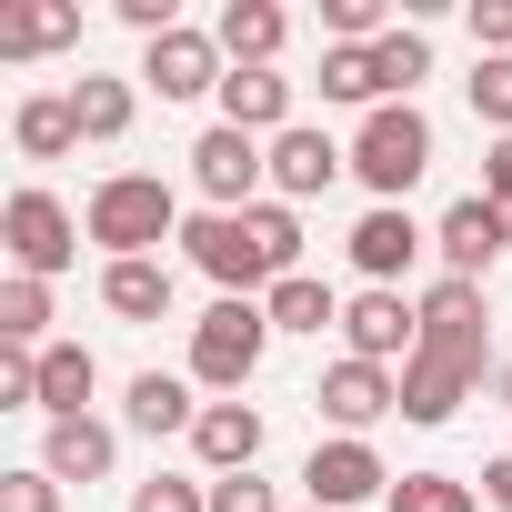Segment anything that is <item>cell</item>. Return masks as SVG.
Instances as JSON below:
<instances>
[{
	"label": "cell",
	"instance_id": "6da1fadb",
	"mask_svg": "<svg viewBox=\"0 0 512 512\" xmlns=\"http://www.w3.org/2000/svg\"><path fill=\"white\" fill-rule=\"evenodd\" d=\"M181 251H191V272L221 282V302H251V292H272V282L302 272V211L292 201L201 211V221H181Z\"/></svg>",
	"mask_w": 512,
	"mask_h": 512
},
{
	"label": "cell",
	"instance_id": "7a4b0ae2",
	"mask_svg": "<svg viewBox=\"0 0 512 512\" xmlns=\"http://www.w3.org/2000/svg\"><path fill=\"white\" fill-rule=\"evenodd\" d=\"M81 231L111 251V262H151L161 241H181V201H171V181H161V171H111V181L91 191Z\"/></svg>",
	"mask_w": 512,
	"mask_h": 512
},
{
	"label": "cell",
	"instance_id": "3957f363",
	"mask_svg": "<svg viewBox=\"0 0 512 512\" xmlns=\"http://www.w3.org/2000/svg\"><path fill=\"white\" fill-rule=\"evenodd\" d=\"M262 352H272V312L262 302H211L191 322V382L221 392V402H241V382L262 372Z\"/></svg>",
	"mask_w": 512,
	"mask_h": 512
},
{
	"label": "cell",
	"instance_id": "277c9868",
	"mask_svg": "<svg viewBox=\"0 0 512 512\" xmlns=\"http://www.w3.org/2000/svg\"><path fill=\"white\" fill-rule=\"evenodd\" d=\"M352 171H362V191H372V201H402V191L432 171V121H422L412 101L362 111V131H352Z\"/></svg>",
	"mask_w": 512,
	"mask_h": 512
},
{
	"label": "cell",
	"instance_id": "5b68a950",
	"mask_svg": "<svg viewBox=\"0 0 512 512\" xmlns=\"http://www.w3.org/2000/svg\"><path fill=\"white\" fill-rule=\"evenodd\" d=\"M0 241H11V262H21L31 282H51V272H71V262H81V221H71L41 181L0 201Z\"/></svg>",
	"mask_w": 512,
	"mask_h": 512
},
{
	"label": "cell",
	"instance_id": "8992f818",
	"mask_svg": "<svg viewBox=\"0 0 512 512\" xmlns=\"http://www.w3.org/2000/svg\"><path fill=\"white\" fill-rule=\"evenodd\" d=\"M191 181H201L211 211H251V201H262V181H272V141H251V131L211 121V131L191 141Z\"/></svg>",
	"mask_w": 512,
	"mask_h": 512
},
{
	"label": "cell",
	"instance_id": "52a82bcc",
	"mask_svg": "<svg viewBox=\"0 0 512 512\" xmlns=\"http://www.w3.org/2000/svg\"><path fill=\"white\" fill-rule=\"evenodd\" d=\"M312 412H322V422H332L342 442H362V432H372L382 412H402V372H382V362H352V352H342V362L322 372Z\"/></svg>",
	"mask_w": 512,
	"mask_h": 512
},
{
	"label": "cell",
	"instance_id": "ba28073f",
	"mask_svg": "<svg viewBox=\"0 0 512 512\" xmlns=\"http://www.w3.org/2000/svg\"><path fill=\"white\" fill-rule=\"evenodd\" d=\"M392 482H402V472H382V452H372V442H342V432L312 442V462H302L312 512H352V502H372V492L392 502Z\"/></svg>",
	"mask_w": 512,
	"mask_h": 512
},
{
	"label": "cell",
	"instance_id": "9c48e42d",
	"mask_svg": "<svg viewBox=\"0 0 512 512\" xmlns=\"http://www.w3.org/2000/svg\"><path fill=\"white\" fill-rule=\"evenodd\" d=\"M342 342H352V362H382V372H392V352H402V362L422 352V302L362 282V292L342 302Z\"/></svg>",
	"mask_w": 512,
	"mask_h": 512
},
{
	"label": "cell",
	"instance_id": "30bf717a",
	"mask_svg": "<svg viewBox=\"0 0 512 512\" xmlns=\"http://www.w3.org/2000/svg\"><path fill=\"white\" fill-rule=\"evenodd\" d=\"M422 241H432V231H422L402 201H372V211L352 221V272H362L372 292H402V272L422 262Z\"/></svg>",
	"mask_w": 512,
	"mask_h": 512
},
{
	"label": "cell",
	"instance_id": "8fae6325",
	"mask_svg": "<svg viewBox=\"0 0 512 512\" xmlns=\"http://www.w3.org/2000/svg\"><path fill=\"white\" fill-rule=\"evenodd\" d=\"M141 81H151L161 101H201V91H221V81H231V61H221V41H211V31H191V21H181V31H161V41L141 51Z\"/></svg>",
	"mask_w": 512,
	"mask_h": 512
},
{
	"label": "cell",
	"instance_id": "7c38bea8",
	"mask_svg": "<svg viewBox=\"0 0 512 512\" xmlns=\"http://www.w3.org/2000/svg\"><path fill=\"white\" fill-rule=\"evenodd\" d=\"M472 382H482V352H432V342H422V352L402 362V422H422V432L452 422V412L472 402Z\"/></svg>",
	"mask_w": 512,
	"mask_h": 512
},
{
	"label": "cell",
	"instance_id": "4fadbf2b",
	"mask_svg": "<svg viewBox=\"0 0 512 512\" xmlns=\"http://www.w3.org/2000/svg\"><path fill=\"white\" fill-rule=\"evenodd\" d=\"M352 171V151L332 141V131H312V121H292L282 141H272V201H312V191H332Z\"/></svg>",
	"mask_w": 512,
	"mask_h": 512
},
{
	"label": "cell",
	"instance_id": "5bb4252c",
	"mask_svg": "<svg viewBox=\"0 0 512 512\" xmlns=\"http://www.w3.org/2000/svg\"><path fill=\"white\" fill-rule=\"evenodd\" d=\"M432 251H442V282H482V272H492V251H502L492 201H482V191H472V201H452V211L432 221Z\"/></svg>",
	"mask_w": 512,
	"mask_h": 512
},
{
	"label": "cell",
	"instance_id": "9a60e30c",
	"mask_svg": "<svg viewBox=\"0 0 512 512\" xmlns=\"http://www.w3.org/2000/svg\"><path fill=\"white\" fill-rule=\"evenodd\" d=\"M422 342H432V352H482V362H492L482 282H432V292H422Z\"/></svg>",
	"mask_w": 512,
	"mask_h": 512
},
{
	"label": "cell",
	"instance_id": "2e32d148",
	"mask_svg": "<svg viewBox=\"0 0 512 512\" xmlns=\"http://www.w3.org/2000/svg\"><path fill=\"white\" fill-rule=\"evenodd\" d=\"M191 452L211 462V482H221V472H251V462H262V412H251V402H201Z\"/></svg>",
	"mask_w": 512,
	"mask_h": 512
},
{
	"label": "cell",
	"instance_id": "e0dca14e",
	"mask_svg": "<svg viewBox=\"0 0 512 512\" xmlns=\"http://www.w3.org/2000/svg\"><path fill=\"white\" fill-rule=\"evenodd\" d=\"M221 121L251 131V141H282V131H292V81H282V71H231V81H221Z\"/></svg>",
	"mask_w": 512,
	"mask_h": 512
},
{
	"label": "cell",
	"instance_id": "ac0fdd59",
	"mask_svg": "<svg viewBox=\"0 0 512 512\" xmlns=\"http://www.w3.org/2000/svg\"><path fill=\"white\" fill-rule=\"evenodd\" d=\"M282 31H292V21L272 11V0H231V11L211 21V41H221L231 71H272V61H282Z\"/></svg>",
	"mask_w": 512,
	"mask_h": 512
},
{
	"label": "cell",
	"instance_id": "d6986e66",
	"mask_svg": "<svg viewBox=\"0 0 512 512\" xmlns=\"http://www.w3.org/2000/svg\"><path fill=\"white\" fill-rule=\"evenodd\" d=\"M111 462H121V432L111 422H51V442H41V472L51 482H111Z\"/></svg>",
	"mask_w": 512,
	"mask_h": 512
},
{
	"label": "cell",
	"instance_id": "ffe728a7",
	"mask_svg": "<svg viewBox=\"0 0 512 512\" xmlns=\"http://www.w3.org/2000/svg\"><path fill=\"white\" fill-rule=\"evenodd\" d=\"M91 392H101V362L81 342H51L41 352V412L51 422H91Z\"/></svg>",
	"mask_w": 512,
	"mask_h": 512
},
{
	"label": "cell",
	"instance_id": "44dd1931",
	"mask_svg": "<svg viewBox=\"0 0 512 512\" xmlns=\"http://www.w3.org/2000/svg\"><path fill=\"white\" fill-rule=\"evenodd\" d=\"M71 41H81V11H71V0L0 11V61H41V51H71Z\"/></svg>",
	"mask_w": 512,
	"mask_h": 512
},
{
	"label": "cell",
	"instance_id": "7402d4cb",
	"mask_svg": "<svg viewBox=\"0 0 512 512\" xmlns=\"http://www.w3.org/2000/svg\"><path fill=\"white\" fill-rule=\"evenodd\" d=\"M11 141H21V161H71V151H81L71 91H41V101H21V111H11Z\"/></svg>",
	"mask_w": 512,
	"mask_h": 512
},
{
	"label": "cell",
	"instance_id": "603a6c76",
	"mask_svg": "<svg viewBox=\"0 0 512 512\" xmlns=\"http://www.w3.org/2000/svg\"><path fill=\"white\" fill-rule=\"evenodd\" d=\"M101 302L121 322H171V262H101Z\"/></svg>",
	"mask_w": 512,
	"mask_h": 512
},
{
	"label": "cell",
	"instance_id": "cb8c5ba5",
	"mask_svg": "<svg viewBox=\"0 0 512 512\" xmlns=\"http://www.w3.org/2000/svg\"><path fill=\"white\" fill-rule=\"evenodd\" d=\"M262 312H272V332H342V292H332V282H312V272L272 282V292H262Z\"/></svg>",
	"mask_w": 512,
	"mask_h": 512
},
{
	"label": "cell",
	"instance_id": "d4e9b609",
	"mask_svg": "<svg viewBox=\"0 0 512 512\" xmlns=\"http://www.w3.org/2000/svg\"><path fill=\"white\" fill-rule=\"evenodd\" d=\"M121 412H131V432H151V442H161V432H191V422H201V402H191V382H181V372H141Z\"/></svg>",
	"mask_w": 512,
	"mask_h": 512
},
{
	"label": "cell",
	"instance_id": "484cf974",
	"mask_svg": "<svg viewBox=\"0 0 512 512\" xmlns=\"http://www.w3.org/2000/svg\"><path fill=\"white\" fill-rule=\"evenodd\" d=\"M71 121H81V141H121V131H131V81L81 71V81H71Z\"/></svg>",
	"mask_w": 512,
	"mask_h": 512
},
{
	"label": "cell",
	"instance_id": "4316f807",
	"mask_svg": "<svg viewBox=\"0 0 512 512\" xmlns=\"http://www.w3.org/2000/svg\"><path fill=\"white\" fill-rule=\"evenodd\" d=\"M0 342L11 352H51V282L11 272V292H0Z\"/></svg>",
	"mask_w": 512,
	"mask_h": 512
},
{
	"label": "cell",
	"instance_id": "83f0119b",
	"mask_svg": "<svg viewBox=\"0 0 512 512\" xmlns=\"http://www.w3.org/2000/svg\"><path fill=\"white\" fill-rule=\"evenodd\" d=\"M372 71H382V101H412V81H432V41H422L412 21H392V31L372 41Z\"/></svg>",
	"mask_w": 512,
	"mask_h": 512
},
{
	"label": "cell",
	"instance_id": "f1b7e54d",
	"mask_svg": "<svg viewBox=\"0 0 512 512\" xmlns=\"http://www.w3.org/2000/svg\"><path fill=\"white\" fill-rule=\"evenodd\" d=\"M392 512H482V492L462 472H402L392 482Z\"/></svg>",
	"mask_w": 512,
	"mask_h": 512
},
{
	"label": "cell",
	"instance_id": "f546056e",
	"mask_svg": "<svg viewBox=\"0 0 512 512\" xmlns=\"http://www.w3.org/2000/svg\"><path fill=\"white\" fill-rule=\"evenodd\" d=\"M322 101H362V111H382V71H372V51H322Z\"/></svg>",
	"mask_w": 512,
	"mask_h": 512
},
{
	"label": "cell",
	"instance_id": "4dcf8cb0",
	"mask_svg": "<svg viewBox=\"0 0 512 512\" xmlns=\"http://www.w3.org/2000/svg\"><path fill=\"white\" fill-rule=\"evenodd\" d=\"M131 512H211V482H191V472H151V482L131 492Z\"/></svg>",
	"mask_w": 512,
	"mask_h": 512
},
{
	"label": "cell",
	"instance_id": "1f68e13d",
	"mask_svg": "<svg viewBox=\"0 0 512 512\" xmlns=\"http://www.w3.org/2000/svg\"><path fill=\"white\" fill-rule=\"evenodd\" d=\"M472 111L512 141V61H472Z\"/></svg>",
	"mask_w": 512,
	"mask_h": 512
},
{
	"label": "cell",
	"instance_id": "d6a6232c",
	"mask_svg": "<svg viewBox=\"0 0 512 512\" xmlns=\"http://www.w3.org/2000/svg\"><path fill=\"white\" fill-rule=\"evenodd\" d=\"M0 512H61V482L31 462V472H0Z\"/></svg>",
	"mask_w": 512,
	"mask_h": 512
},
{
	"label": "cell",
	"instance_id": "836d02e7",
	"mask_svg": "<svg viewBox=\"0 0 512 512\" xmlns=\"http://www.w3.org/2000/svg\"><path fill=\"white\" fill-rule=\"evenodd\" d=\"M211 512H282V502H272L262 472H221V482H211Z\"/></svg>",
	"mask_w": 512,
	"mask_h": 512
},
{
	"label": "cell",
	"instance_id": "e575fe53",
	"mask_svg": "<svg viewBox=\"0 0 512 512\" xmlns=\"http://www.w3.org/2000/svg\"><path fill=\"white\" fill-rule=\"evenodd\" d=\"M472 41L482 61H512V0H472Z\"/></svg>",
	"mask_w": 512,
	"mask_h": 512
},
{
	"label": "cell",
	"instance_id": "d590c367",
	"mask_svg": "<svg viewBox=\"0 0 512 512\" xmlns=\"http://www.w3.org/2000/svg\"><path fill=\"white\" fill-rule=\"evenodd\" d=\"M482 201H512V141L482 151Z\"/></svg>",
	"mask_w": 512,
	"mask_h": 512
},
{
	"label": "cell",
	"instance_id": "8d00e7d4",
	"mask_svg": "<svg viewBox=\"0 0 512 512\" xmlns=\"http://www.w3.org/2000/svg\"><path fill=\"white\" fill-rule=\"evenodd\" d=\"M482 502H492V512H512V452H502V462H482Z\"/></svg>",
	"mask_w": 512,
	"mask_h": 512
},
{
	"label": "cell",
	"instance_id": "74e56055",
	"mask_svg": "<svg viewBox=\"0 0 512 512\" xmlns=\"http://www.w3.org/2000/svg\"><path fill=\"white\" fill-rule=\"evenodd\" d=\"M492 221H502V241H512V201H492Z\"/></svg>",
	"mask_w": 512,
	"mask_h": 512
},
{
	"label": "cell",
	"instance_id": "f35d334b",
	"mask_svg": "<svg viewBox=\"0 0 512 512\" xmlns=\"http://www.w3.org/2000/svg\"><path fill=\"white\" fill-rule=\"evenodd\" d=\"M502 402H512V372H502Z\"/></svg>",
	"mask_w": 512,
	"mask_h": 512
},
{
	"label": "cell",
	"instance_id": "ab89813d",
	"mask_svg": "<svg viewBox=\"0 0 512 512\" xmlns=\"http://www.w3.org/2000/svg\"><path fill=\"white\" fill-rule=\"evenodd\" d=\"M302 512H312V502H302Z\"/></svg>",
	"mask_w": 512,
	"mask_h": 512
}]
</instances>
